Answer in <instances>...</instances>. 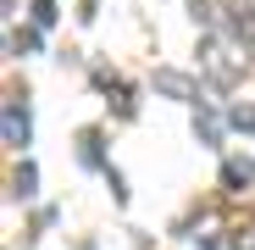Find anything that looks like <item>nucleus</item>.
Instances as JSON below:
<instances>
[{"label": "nucleus", "instance_id": "3", "mask_svg": "<svg viewBox=\"0 0 255 250\" xmlns=\"http://www.w3.org/2000/svg\"><path fill=\"white\" fill-rule=\"evenodd\" d=\"M233 250H255V228H233Z\"/></svg>", "mask_w": 255, "mask_h": 250}, {"label": "nucleus", "instance_id": "4", "mask_svg": "<svg viewBox=\"0 0 255 250\" xmlns=\"http://www.w3.org/2000/svg\"><path fill=\"white\" fill-rule=\"evenodd\" d=\"M33 17L39 22H56V6H50V0H33Z\"/></svg>", "mask_w": 255, "mask_h": 250}, {"label": "nucleus", "instance_id": "2", "mask_svg": "<svg viewBox=\"0 0 255 250\" xmlns=\"http://www.w3.org/2000/svg\"><path fill=\"white\" fill-rule=\"evenodd\" d=\"M155 83H161V89H166V95H183V100H194V83H189L183 72H161Z\"/></svg>", "mask_w": 255, "mask_h": 250}, {"label": "nucleus", "instance_id": "1", "mask_svg": "<svg viewBox=\"0 0 255 250\" xmlns=\"http://www.w3.org/2000/svg\"><path fill=\"white\" fill-rule=\"evenodd\" d=\"M6 145H17V150L28 145V111H22L17 100L6 106Z\"/></svg>", "mask_w": 255, "mask_h": 250}]
</instances>
